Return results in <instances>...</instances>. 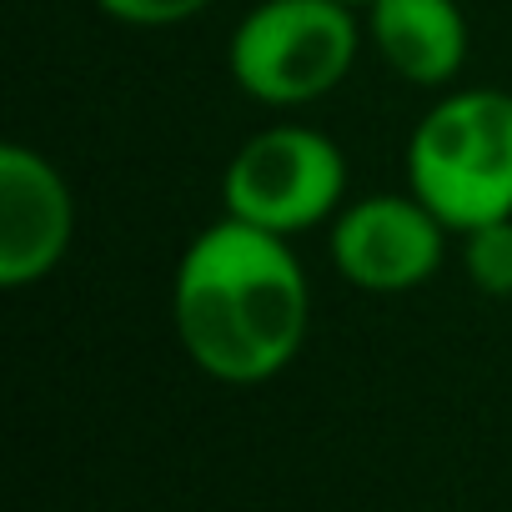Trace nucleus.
<instances>
[{"label":"nucleus","instance_id":"obj_1","mask_svg":"<svg viewBox=\"0 0 512 512\" xmlns=\"http://www.w3.org/2000/svg\"><path fill=\"white\" fill-rule=\"evenodd\" d=\"M171 317L186 357L206 377L256 387L302 352L312 292L287 236L221 216L181 251Z\"/></svg>","mask_w":512,"mask_h":512},{"label":"nucleus","instance_id":"obj_2","mask_svg":"<svg viewBox=\"0 0 512 512\" xmlns=\"http://www.w3.org/2000/svg\"><path fill=\"white\" fill-rule=\"evenodd\" d=\"M407 191L452 231L512 216V96L492 86L442 96L407 141Z\"/></svg>","mask_w":512,"mask_h":512},{"label":"nucleus","instance_id":"obj_3","mask_svg":"<svg viewBox=\"0 0 512 512\" xmlns=\"http://www.w3.org/2000/svg\"><path fill=\"white\" fill-rule=\"evenodd\" d=\"M357 6L347 0H262L226 46L231 81L262 106H307L337 91L357 61Z\"/></svg>","mask_w":512,"mask_h":512},{"label":"nucleus","instance_id":"obj_4","mask_svg":"<svg viewBox=\"0 0 512 512\" xmlns=\"http://www.w3.org/2000/svg\"><path fill=\"white\" fill-rule=\"evenodd\" d=\"M347 196V161L317 126H267L256 131L221 171V216L262 226L272 236H297L322 226Z\"/></svg>","mask_w":512,"mask_h":512},{"label":"nucleus","instance_id":"obj_5","mask_svg":"<svg viewBox=\"0 0 512 512\" xmlns=\"http://www.w3.org/2000/svg\"><path fill=\"white\" fill-rule=\"evenodd\" d=\"M447 226L407 191H372L352 201L332 226V267L377 297L417 292L442 267Z\"/></svg>","mask_w":512,"mask_h":512},{"label":"nucleus","instance_id":"obj_6","mask_svg":"<svg viewBox=\"0 0 512 512\" xmlns=\"http://www.w3.org/2000/svg\"><path fill=\"white\" fill-rule=\"evenodd\" d=\"M76 206L66 176L31 146H0V287L21 292L56 272L71 246Z\"/></svg>","mask_w":512,"mask_h":512},{"label":"nucleus","instance_id":"obj_7","mask_svg":"<svg viewBox=\"0 0 512 512\" xmlns=\"http://www.w3.org/2000/svg\"><path fill=\"white\" fill-rule=\"evenodd\" d=\"M367 36L407 86H447L467 61V16L457 0H367Z\"/></svg>","mask_w":512,"mask_h":512},{"label":"nucleus","instance_id":"obj_8","mask_svg":"<svg viewBox=\"0 0 512 512\" xmlns=\"http://www.w3.org/2000/svg\"><path fill=\"white\" fill-rule=\"evenodd\" d=\"M462 267H467L477 292L512 297V216L462 236Z\"/></svg>","mask_w":512,"mask_h":512},{"label":"nucleus","instance_id":"obj_9","mask_svg":"<svg viewBox=\"0 0 512 512\" xmlns=\"http://www.w3.org/2000/svg\"><path fill=\"white\" fill-rule=\"evenodd\" d=\"M96 6L121 26H181L201 16L211 0H96Z\"/></svg>","mask_w":512,"mask_h":512},{"label":"nucleus","instance_id":"obj_10","mask_svg":"<svg viewBox=\"0 0 512 512\" xmlns=\"http://www.w3.org/2000/svg\"><path fill=\"white\" fill-rule=\"evenodd\" d=\"M347 6H367V0H347Z\"/></svg>","mask_w":512,"mask_h":512}]
</instances>
